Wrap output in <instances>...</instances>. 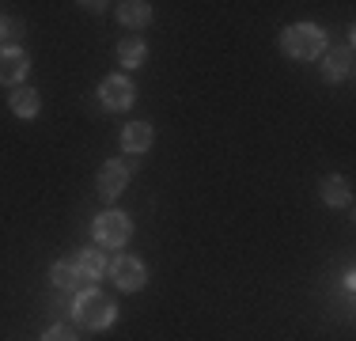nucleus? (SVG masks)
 Returning a JSON list of instances; mask_svg holds the SVG:
<instances>
[{"label": "nucleus", "instance_id": "ddd939ff", "mask_svg": "<svg viewBox=\"0 0 356 341\" xmlns=\"http://www.w3.org/2000/svg\"><path fill=\"white\" fill-rule=\"evenodd\" d=\"M8 102H12V114H19V118H35V114H38V106H42L35 88H15Z\"/></svg>", "mask_w": 356, "mask_h": 341}, {"label": "nucleus", "instance_id": "4468645a", "mask_svg": "<svg viewBox=\"0 0 356 341\" xmlns=\"http://www.w3.org/2000/svg\"><path fill=\"white\" fill-rule=\"evenodd\" d=\"M76 269H80L83 277L99 280V277H103V273L110 269V262L103 258V251H80V258H76Z\"/></svg>", "mask_w": 356, "mask_h": 341}, {"label": "nucleus", "instance_id": "423d86ee", "mask_svg": "<svg viewBox=\"0 0 356 341\" xmlns=\"http://www.w3.org/2000/svg\"><path fill=\"white\" fill-rule=\"evenodd\" d=\"M49 280H54L57 288H61V292H91V288H95V280L91 277H83L80 269H76V262H57L54 269H49Z\"/></svg>", "mask_w": 356, "mask_h": 341}, {"label": "nucleus", "instance_id": "9d476101", "mask_svg": "<svg viewBox=\"0 0 356 341\" xmlns=\"http://www.w3.org/2000/svg\"><path fill=\"white\" fill-rule=\"evenodd\" d=\"M152 141H156V129H152L148 122H129V125L122 129V148L129 152V156H140V152H148Z\"/></svg>", "mask_w": 356, "mask_h": 341}, {"label": "nucleus", "instance_id": "dca6fc26", "mask_svg": "<svg viewBox=\"0 0 356 341\" xmlns=\"http://www.w3.org/2000/svg\"><path fill=\"white\" fill-rule=\"evenodd\" d=\"M42 341H76V330L65 326V322H57V326H49L46 334H42Z\"/></svg>", "mask_w": 356, "mask_h": 341}, {"label": "nucleus", "instance_id": "f3484780", "mask_svg": "<svg viewBox=\"0 0 356 341\" xmlns=\"http://www.w3.org/2000/svg\"><path fill=\"white\" fill-rule=\"evenodd\" d=\"M0 38H8V19L0 15Z\"/></svg>", "mask_w": 356, "mask_h": 341}, {"label": "nucleus", "instance_id": "7ed1b4c3", "mask_svg": "<svg viewBox=\"0 0 356 341\" xmlns=\"http://www.w3.org/2000/svg\"><path fill=\"white\" fill-rule=\"evenodd\" d=\"M133 235V224L125 212H103V216L95 220V243L99 246H110V251H118V246H125Z\"/></svg>", "mask_w": 356, "mask_h": 341}, {"label": "nucleus", "instance_id": "2eb2a0df", "mask_svg": "<svg viewBox=\"0 0 356 341\" xmlns=\"http://www.w3.org/2000/svg\"><path fill=\"white\" fill-rule=\"evenodd\" d=\"M144 57H148V49H144L140 38H122V46H118V61L125 68H137Z\"/></svg>", "mask_w": 356, "mask_h": 341}, {"label": "nucleus", "instance_id": "20e7f679", "mask_svg": "<svg viewBox=\"0 0 356 341\" xmlns=\"http://www.w3.org/2000/svg\"><path fill=\"white\" fill-rule=\"evenodd\" d=\"M110 277H114V285L122 292H137V288H144V280H148V266L140 258H133V254H122V258L110 262Z\"/></svg>", "mask_w": 356, "mask_h": 341}, {"label": "nucleus", "instance_id": "f03ea898", "mask_svg": "<svg viewBox=\"0 0 356 341\" xmlns=\"http://www.w3.org/2000/svg\"><path fill=\"white\" fill-rule=\"evenodd\" d=\"M72 315H76V322H80L83 330H106V326H114V319H118L114 300H110V296H103V292H95V288L76 296Z\"/></svg>", "mask_w": 356, "mask_h": 341}, {"label": "nucleus", "instance_id": "9b49d317", "mask_svg": "<svg viewBox=\"0 0 356 341\" xmlns=\"http://www.w3.org/2000/svg\"><path fill=\"white\" fill-rule=\"evenodd\" d=\"M118 19H122L125 27L140 31V27L152 23V4H144V0H125V4L118 8Z\"/></svg>", "mask_w": 356, "mask_h": 341}, {"label": "nucleus", "instance_id": "0eeeda50", "mask_svg": "<svg viewBox=\"0 0 356 341\" xmlns=\"http://www.w3.org/2000/svg\"><path fill=\"white\" fill-rule=\"evenodd\" d=\"M125 182H129V170H125V164H122V159H110V164H103V170H99V198L114 201L118 193L125 190Z\"/></svg>", "mask_w": 356, "mask_h": 341}, {"label": "nucleus", "instance_id": "f8f14e48", "mask_svg": "<svg viewBox=\"0 0 356 341\" xmlns=\"http://www.w3.org/2000/svg\"><path fill=\"white\" fill-rule=\"evenodd\" d=\"M318 190H322V201H326V205H334V209L349 205V198H353V193H349V182H345L341 175H326V178H322V186H318Z\"/></svg>", "mask_w": 356, "mask_h": 341}, {"label": "nucleus", "instance_id": "39448f33", "mask_svg": "<svg viewBox=\"0 0 356 341\" xmlns=\"http://www.w3.org/2000/svg\"><path fill=\"white\" fill-rule=\"evenodd\" d=\"M99 99H103L106 110H129L133 106V84L125 76H106L99 84Z\"/></svg>", "mask_w": 356, "mask_h": 341}, {"label": "nucleus", "instance_id": "6e6552de", "mask_svg": "<svg viewBox=\"0 0 356 341\" xmlns=\"http://www.w3.org/2000/svg\"><path fill=\"white\" fill-rule=\"evenodd\" d=\"M27 68H31V57L19 46L0 49V84H19L27 76Z\"/></svg>", "mask_w": 356, "mask_h": 341}, {"label": "nucleus", "instance_id": "1a4fd4ad", "mask_svg": "<svg viewBox=\"0 0 356 341\" xmlns=\"http://www.w3.org/2000/svg\"><path fill=\"white\" fill-rule=\"evenodd\" d=\"M353 72V42H345V46L330 49L326 61H322V76H326L330 84H341L345 76Z\"/></svg>", "mask_w": 356, "mask_h": 341}, {"label": "nucleus", "instance_id": "f257e3e1", "mask_svg": "<svg viewBox=\"0 0 356 341\" xmlns=\"http://www.w3.org/2000/svg\"><path fill=\"white\" fill-rule=\"evenodd\" d=\"M281 49L296 61H315V57L326 49V31L315 27V23H292L281 34Z\"/></svg>", "mask_w": 356, "mask_h": 341}]
</instances>
